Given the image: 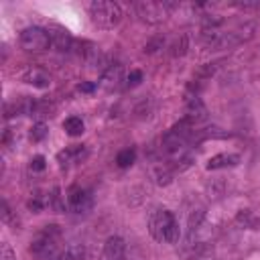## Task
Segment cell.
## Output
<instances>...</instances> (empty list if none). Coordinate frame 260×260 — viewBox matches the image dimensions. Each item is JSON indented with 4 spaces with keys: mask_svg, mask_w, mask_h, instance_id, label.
Here are the masks:
<instances>
[{
    "mask_svg": "<svg viewBox=\"0 0 260 260\" xmlns=\"http://www.w3.org/2000/svg\"><path fill=\"white\" fill-rule=\"evenodd\" d=\"M28 250L35 260H61L63 252H65V244H63V234H61L59 225H55V223L45 225L30 240Z\"/></svg>",
    "mask_w": 260,
    "mask_h": 260,
    "instance_id": "6da1fadb",
    "label": "cell"
},
{
    "mask_svg": "<svg viewBox=\"0 0 260 260\" xmlns=\"http://www.w3.org/2000/svg\"><path fill=\"white\" fill-rule=\"evenodd\" d=\"M148 232L156 242L175 244L181 238L179 219L167 207H156V209L150 211V215H148Z\"/></svg>",
    "mask_w": 260,
    "mask_h": 260,
    "instance_id": "7a4b0ae2",
    "label": "cell"
},
{
    "mask_svg": "<svg viewBox=\"0 0 260 260\" xmlns=\"http://www.w3.org/2000/svg\"><path fill=\"white\" fill-rule=\"evenodd\" d=\"M89 18L98 28H114L122 20V8L110 0H95L89 4Z\"/></svg>",
    "mask_w": 260,
    "mask_h": 260,
    "instance_id": "3957f363",
    "label": "cell"
},
{
    "mask_svg": "<svg viewBox=\"0 0 260 260\" xmlns=\"http://www.w3.org/2000/svg\"><path fill=\"white\" fill-rule=\"evenodd\" d=\"M20 47L28 53H41L51 47L49 30L43 26H26L20 32Z\"/></svg>",
    "mask_w": 260,
    "mask_h": 260,
    "instance_id": "277c9868",
    "label": "cell"
},
{
    "mask_svg": "<svg viewBox=\"0 0 260 260\" xmlns=\"http://www.w3.org/2000/svg\"><path fill=\"white\" fill-rule=\"evenodd\" d=\"M173 8V4H167V2H136L134 4V10L136 14L146 20V22H158L167 16V10Z\"/></svg>",
    "mask_w": 260,
    "mask_h": 260,
    "instance_id": "5b68a950",
    "label": "cell"
},
{
    "mask_svg": "<svg viewBox=\"0 0 260 260\" xmlns=\"http://www.w3.org/2000/svg\"><path fill=\"white\" fill-rule=\"evenodd\" d=\"M67 203L75 213H85L91 209V191L73 185L67 193Z\"/></svg>",
    "mask_w": 260,
    "mask_h": 260,
    "instance_id": "8992f818",
    "label": "cell"
},
{
    "mask_svg": "<svg viewBox=\"0 0 260 260\" xmlns=\"http://www.w3.org/2000/svg\"><path fill=\"white\" fill-rule=\"evenodd\" d=\"M124 252H126V244L120 236H110L102 248L100 260H124Z\"/></svg>",
    "mask_w": 260,
    "mask_h": 260,
    "instance_id": "52a82bcc",
    "label": "cell"
},
{
    "mask_svg": "<svg viewBox=\"0 0 260 260\" xmlns=\"http://www.w3.org/2000/svg\"><path fill=\"white\" fill-rule=\"evenodd\" d=\"M240 162V154L236 152H219L215 156H211L205 165L207 171H219V169H232Z\"/></svg>",
    "mask_w": 260,
    "mask_h": 260,
    "instance_id": "ba28073f",
    "label": "cell"
},
{
    "mask_svg": "<svg viewBox=\"0 0 260 260\" xmlns=\"http://www.w3.org/2000/svg\"><path fill=\"white\" fill-rule=\"evenodd\" d=\"M185 120H189L191 124H199L203 120H207V108L203 106V102L199 98H189L187 100V108H185Z\"/></svg>",
    "mask_w": 260,
    "mask_h": 260,
    "instance_id": "9c48e42d",
    "label": "cell"
},
{
    "mask_svg": "<svg viewBox=\"0 0 260 260\" xmlns=\"http://www.w3.org/2000/svg\"><path fill=\"white\" fill-rule=\"evenodd\" d=\"M49 30V37H51V47L53 49H57V51H69L71 49V37H69V32L65 30V28H61V26H51V28H47Z\"/></svg>",
    "mask_w": 260,
    "mask_h": 260,
    "instance_id": "30bf717a",
    "label": "cell"
},
{
    "mask_svg": "<svg viewBox=\"0 0 260 260\" xmlns=\"http://www.w3.org/2000/svg\"><path fill=\"white\" fill-rule=\"evenodd\" d=\"M22 79H24L26 83L35 85V87H41V89H45V87H49V85H51V77H49L43 69H39V67L28 69V71L22 75Z\"/></svg>",
    "mask_w": 260,
    "mask_h": 260,
    "instance_id": "8fae6325",
    "label": "cell"
},
{
    "mask_svg": "<svg viewBox=\"0 0 260 260\" xmlns=\"http://www.w3.org/2000/svg\"><path fill=\"white\" fill-rule=\"evenodd\" d=\"M63 130H65L69 136H81L83 130H85V124H83V120H81L79 116H69V118H65V122H63Z\"/></svg>",
    "mask_w": 260,
    "mask_h": 260,
    "instance_id": "7c38bea8",
    "label": "cell"
},
{
    "mask_svg": "<svg viewBox=\"0 0 260 260\" xmlns=\"http://www.w3.org/2000/svg\"><path fill=\"white\" fill-rule=\"evenodd\" d=\"M61 260H85V248L77 242L65 246V252H63V258Z\"/></svg>",
    "mask_w": 260,
    "mask_h": 260,
    "instance_id": "4fadbf2b",
    "label": "cell"
},
{
    "mask_svg": "<svg viewBox=\"0 0 260 260\" xmlns=\"http://www.w3.org/2000/svg\"><path fill=\"white\" fill-rule=\"evenodd\" d=\"M120 75H122V69H120V65H116V67H110V69L104 73V77H102V83H104L106 87H116V85H118V81H120Z\"/></svg>",
    "mask_w": 260,
    "mask_h": 260,
    "instance_id": "5bb4252c",
    "label": "cell"
},
{
    "mask_svg": "<svg viewBox=\"0 0 260 260\" xmlns=\"http://www.w3.org/2000/svg\"><path fill=\"white\" fill-rule=\"evenodd\" d=\"M134 158H136V152H134L132 148H124V150H120V152L116 154V165H118L120 169H126V167H130V165L134 162Z\"/></svg>",
    "mask_w": 260,
    "mask_h": 260,
    "instance_id": "9a60e30c",
    "label": "cell"
},
{
    "mask_svg": "<svg viewBox=\"0 0 260 260\" xmlns=\"http://www.w3.org/2000/svg\"><path fill=\"white\" fill-rule=\"evenodd\" d=\"M47 134H49V128H47L45 122H37V124L30 128V140H35V142H41Z\"/></svg>",
    "mask_w": 260,
    "mask_h": 260,
    "instance_id": "2e32d148",
    "label": "cell"
},
{
    "mask_svg": "<svg viewBox=\"0 0 260 260\" xmlns=\"http://www.w3.org/2000/svg\"><path fill=\"white\" fill-rule=\"evenodd\" d=\"M203 217H205V209H203V207L193 209V211H191V215H189V230H191V232H195V230L201 225Z\"/></svg>",
    "mask_w": 260,
    "mask_h": 260,
    "instance_id": "e0dca14e",
    "label": "cell"
},
{
    "mask_svg": "<svg viewBox=\"0 0 260 260\" xmlns=\"http://www.w3.org/2000/svg\"><path fill=\"white\" fill-rule=\"evenodd\" d=\"M140 81H142V71H140V69H132V71L128 73V77H126V83H128L130 87L138 85Z\"/></svg>",
    "mask_w": 260,
    "mask_h": 260,
    "instance_id": "ac0fdd59",
    "label": "cell"
},
{
    "mask_svg": "<svg viewBox=\"0 0 260 260\" xmlns=\"http://www.w3.org/2000/svg\"><path fill=\"white\" fill-rule=\"evenodd\" d=\"M0 260H16V254H14V250L10 248V244H8V242H2Z\"/></svg>",
    "mask_w": 260,
    "mask_h": 260,
    "instance_id": "d6986e66",
    "label": "cell"
},
{
    "mask_svg": "<svg viewBox=\"0 0 260 260\" xmlns=\"http://www.w3.org/2000/svg\"><path fill=\"white\" fill-rule=\"evenodd\" d=\"M45 167H47V160H45L43 154H37V156L30 158V169H32V171H43Z\"/></svg>",
    "mask_w": 260,
    "mask_h": 260,
    "instance_id": "ffe728a7",
    "label": "cell"
},
{
    "mask_svg": "<svg viewBox=\"0 0 260 260\" xmlns=\"http://www.w3.org/2000/svg\"><path fill=\"white\" fill-rule=\"evenodd\" d=\"M93 89H95L93 83H81V85H79V91H87V93H89V91H93Z\"/></svg>",
    "mask_w": 260,
    "mask_h": 260,
    "instance_id": "44dd1931",
    "label": "cell"
}]
</instances>
